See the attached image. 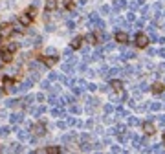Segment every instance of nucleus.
Instances as JSON below:
<instances>
[{
  "label": "nucleus",
  "mask_w": 165,
  "mask_h": 154,
  "mask_svg": "<svg viewBox=\"0 0 165 154\" xmlns=\"http://www.w3.org/2000/svg\"><path fill=\"white\" fill-rule=\"evenodd\" d=\"M44 152H48V154H59V152H61V149H59V147H48Z\"/></svg>",
  "instance_id": "4468645a"
},
{
  "label": "nucleus",
  "mask_w": 165,
  "mask_h": 154,
  "mask_svg": "<svg viewBox=\"0 0 165 154\" xmlns=\"http://www.w3.org/2000/svg\"><path fill=\"white\" fill-rule=\"evenodd\" d=\"M18 20H20V24H22V26H29L33 18H31L28 13H24V15H20V18H18Z\"/></svg>",
  "instance_id": "423d86ee"
},
{
  "label": "nucleus",
  "mask_w": 165,
  "mask_h": 154,
  "mask_svg": "<svg viewBox=\"0 0 165 154\" xmlns=\"http://www.w3.org/2000/svg\"><path fill=\"white\" fill-rule=\"evenodd\" d=\"M112 88L116 92H121V90H123V83H121V81H112Z\"/></svg>",
  "instance_id": "1a4fd4ad"
},
{
  "label": "nucleus",
  "mask_w": 165,
  "mask_h": 154,
  "mask_svg": "<svg viewBox=\"0 0 165 154\" xmlns=\"http://www.w3.org/2000/svg\"><path fill=\"white\" fill-rule=\"evenodd\" d=\"M116 40H117V42H121V44H127V42H128L127 33H123V31H117V33H116Z\"/></svg>",
  "instance_id": "20e7f679"
},
{
  "label": "nucleus",
  "mask_w": 165,
  "mask_h": 154,
  "mask_svg": "<svg viewBox=\"0 0 165 154\" xmlns=\"http://www.w3.org/2000/svg\"><path fill=\"white\" fill-rule=\"evenodd\" d=\"M11 59H13V53H11L9 50H2V51H0V61H2V62H11Z\"/></svg>",
  "instance_id": "7ed1b4c3"
},
{
  "label": "nucleus",
  "mask_w": 165,
  "mask_h": 154,
  "mask_svg": "<svg viewBox=\"0 0 165 154\" xmlns=\"http://www.w3.org/2000/svg\"><path fill=\"white\" fill-rule=\"evenodd\" d=\"M18 138H20V139H26V138H28V132L20 130V132H18Z\"/></svg>",
  "instance_id": "6ab92c4d"
},
{
  "label": "nucleus",
  "mask_w": 165,
  "mask_h": 154,
  "mask_svg": "<svg viewBox=\"0 0 165 154\" xmlns=\"http://www.w3.org/2000/svg\"><path fill=\"white\" fill-rule=\"evenodd\" d=\"M163 143H165V134H163Z\"/></svg>",
  "instance_id": "412c9836"
},
{
  "label": "nucleus",
  "mask_w": 165,
  "mask_h": 154,
  "mask_svg": "<svg viewBox=\"0 0 165 154\" xmlns=\"http://www.w3.org/2000/svg\"><path fill=\"white\" fill-rule=\"evenodd\" d=\"M17 48H18V46H17V44H15V42H9V44H7V46H4V50H9L11 53H13V51H15Z\"/></svg>",
  "instance_id": "2eb2a0df"
},
{
  "label": "nucleus",
  "mask_w": 165,
  "mask_h": 154,
  "mask_svg": "<svg viewBox=\"0 0 165 154\" xmlns=\"http://www.w3.org/2000/svg\"><path fill=\"white\" fill-rule=\"evenodd\" d=\"M13 33V26L11 24H2L0 26V37H9Z\"/></svg>",
  "instance_id": "f03ea898"
},
{
  "label": "nucleus",
  "mask_w": 165,
  "mask_h": 154,
  "mask_svg": "<svg viewBox=\"0 0 165 154\" xmlns=\"http://www.w3.org/2000/svg\"><path fill=\"white\" fill-rule=\"evenodd\" d=\"M28 15H29L31 18L35 17V6H33V7H29V9H28Z\"/></svg>",
  "instance_id": "a211bd4d"
},
{
  "label": "nucleus",
  "mask_w": 165,
  "mask_h": 154,
  "mask_svg": "<svg viewBox=\"0 0 165 154\" xmlns=\"http://www.w3.org/2000/svg\"><path fill=\"white\" fill-rule=\"evenodd\" d=\"M31 130L35 132L37 136H42L44 132H46V128H44V125H40V123H37V125H33V127H31Z\"/></svg>",
  "instance_id": "39448f33"
},
{
  "label": "nucleus",
  "mask_w": 165,
  "mask_h": 154,
  "mask_svg": "<svg viewBox=\"0 0 165 154\" xmlns=\"http://www.w3.org/2000/svg\"><path fill=\"white\" fill-rule=\"evenodd\" d=\"M152 92L161 94V92H163V84H161V83H154V86H152Z\"/></svg>",
  "instance_id": "9b49d317"
},
{
  "label": "nucleus",
  "mask_w": 165,
  "mask_h": 154,
  "mask_svg": "<svg viewBox=\"0 0 165 154\" xmlns=\"http://www.w3.org/2000/svg\"><path fill=\"white\" fill-rule=\"evenodd\" d=\"M81 42H83V37H75L73 40H72V50H77V48H81Z\"/></svg>",
  "instance_id": "0eeeda50"
},
{
  "label": "nucleus",
  "mask_w": 165,
  "mask_h": 154,
  "mask_svg": "<svg viewBox=\"0 0 165 154\" xmlns=\"http://www.w3.org/2000/svg\"><path fill=\"white\" fill-rule=\"evenodd\" d=\"M143 128H145V132H147L149 136L154 134V125H152V123H145V125H143Z\"/></svg>",
  "instance_id": "9d476101"
},
{
  "label": "nucleus",
  "mask_w": 165,
  "mask_h": 154,
  "mask_svg": "<svg viewBox=\"0 0 165 154\" xmlns=\"http://www.w3.org/2000/svg\"><path fill=\"white\" fill-rule=\"evenodd\" d=\"M62 4L66 6V7H68V9H73L75 6H73V2H72V0H62Z\"/></svg>",
  "instance_id": "f3484780"
},
{
  "label": "nucleus",
  "mask_w": 165,
  "mask_h": 154,
  "mask_svg": "<svg viewBox=\"0 0 165 154\" xmlns=\"http://www.w3.org/2000/svg\"><path fill=\"white\" fill-rule=\"evenodd\" d=\"M84 39H86L88 42H90V44H97V37L94 35V33H88V35H86Z\"/></svg>",
  "instance_id": "f8f14e48"
},
{
  "label": "nucleus",
  "mask_w": 165,
  "mask_h": 154,
  "mask_svg": "<svg viewBox=\"0 0 165 154\" xmlns=\"http://www.w3.org/2000/svg\"><path fill=\"white\" fill-rule=\"evenodd\" d=\"M149 44V37L145 35V33H138L136 35V46L138 48H145Z\"/></svg>",
  "instance_id": "f257e3e1"
},
{
  "label": "nucleus",
  "mask_w": 165,
  "mask_h": 154,
  "mask_svg": "<svg viewBox=\"0 0 165 154\" xmlns=\"http://www.w3.org/2000/svg\"><path fill=\"white\" fill-rule=\"evenodd\" d=\"M57 7V0H46V11H53Z\"/></svg>",
  "instance_id": "6e6552de"
},
{
  "label": "nucleus",
  "mask_w": 165,
  "mask_h": 154,
  "mask_svg": "<svg viewBox=\"0 0 165 154\" xmlns=\"http://www.w3.org/2000/svg\"><path fill=\"white\" fill-rule=\"evenodd\" d=\"M35 99H37V101H44V95H42V94H39V95H37Z\"/></svg>",
  "instance_id": "aec40b11"
},
{
  "label": "nucleus",
  "mask_w": 165,
  "mask_h": 154,
  "mask_svg": "<svg viewBox=\"0 0 165 154\" xmlns=\"http://www.w3.org/2000/svg\"><path fill=\"white\" fill-rule=\"evenodd\" d=\"M42 62L46 66H53L55 62H57V59H55V57H48V59H42Z\"/></svg>",
  "instance_id": "ddd939ff"
},
{
  "label": "nucleus",
  "mask_w": 165,
  "mask_h": 154,
  "mask_svg": "<svg viewBox=\"0 0 165 154\" xmlns=\"http://www.w3.org/2000/svg\"><path fill=\"white\" fill-rule=\"evenodd\" d=\"M11 121H13V123H18V121H22V114H13V116H11Z\"/></svg>",
  "instance_id": "dca6fc26"
}]
</instances>
